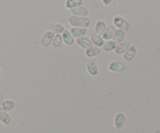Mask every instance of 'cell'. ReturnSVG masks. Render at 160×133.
I'll return each mask as SVG.
<instances>
[{
	"mask_svg": "<svg viewBox=\"0 0 160 133\" xmlns=\"http://www.w3.org/2000/svg\"><path fill=\"white\" fill-rule=\"evenodd\" d=\"M153 133H160V129H156V130H155V132Z\"/></svg>",
	"mask_w": 160,
	"mask_h": 133,
	"instance_id": "obj_26",
	"label": "cell"
},
{
	"mask_svg": "<svg viewBox=\"0 0 160 133\" xmlns=\"http://www.w3.org/2000/svg\"><path fill=\"white\" fill-rule=\"evenodd\" d=\"M2 100H3V95H2V93H0V104H1V103H2Z\"/></svg>",
	"mask_w": 160,
	"mask_h": 133,
	"instance_id": "obj_25",
	"label": "cell"
},
{
	"mask_svg": "<svg viewBox=\"0 0 160 133\" xmlns=\"http://www.w3.org/2000/svg\"><path fill=\"white\" fill-rule=\"evenodd\" d=\"M61 35H62V43L65 44L67 46H72L75 42V39L73 38V37L70 34V31H68V30H65Z\"/></svg>",
	"mask_w": 160,
	"mask_h": 133,
	"instance_id": "obj_11",
	"label": "cell"
},
{
	"mask_svg": "<svg viewBox=\"0 0 160 133\" xmlns=\"http://www.w3.org/2000/svg\"><path fill=\"white\" fill-rule=\"evenodd\" d=\"M90 40L94 46L98 47V48H102V46L103 44H104V42H105V40H103V38L102 36L98 35V34H95V33H93V34H91Z\"/></svg>",
	"mask_w": 160,
	"mask_h": 133,
	"instance_id": "obj_16",
	"label": "cell"
},
{
	"mask_svg": "<svg viewBox=\"0 0 160 133\" xmlns=\"http://www.w3.org/2000/svg\"><path fill=\"white\" fill-rule=\"evenodd\" d=\"M125 37H126V32H124L123 31H121V30L117 29L115 33H114V35L112 37V40L117 44H119L123 41Z\"/></svg>",
	"mask_w": 160,
	"mask_h": 133,
	"instance_id": "obj_18",
	"label": "cell"
},
{
	"mask_svg": "<svg viewBox=\"0 0 160 133\" xmlns=\"http://www.w3.org/2000/svg\"><path fill=\"white\" fill-rule=\"evenodd\" d=\"M65 30V26L61 23H53L49 26L48 31L54 34H62Z\"/></svg>",
	"mask_w": 160,
	"mask_h": 133,
	"instance_id": "obj_19",
	"label": "cell"
},
{
	"mask_svg": "<svg viewBox=\"0 0 160 133\" xmlns=\"http://www.w3.org/2000/svg\"><path fill=\"white\" fill-rule=\"evenodd\" d=\"M86 69L88 74L92 76H96L99 73L98 66L97 65L96 62L95 61L90 60L86 64Z\"/></svg>",
	"mask_w": 160,
	"mask_h": 133,
	"instance_id": "obj_6",
	"label": "cell"
},
{
	"mask_svg": "<svg viewBox=\"0 0 160 133\" xmlns=\"http://www.w3.org/2000/svg\"><path fill=\"white\" fill-rule=\"evenodd\" d=\"M83 3H84V0H66L65 7L70 10L78 6H83Z\"/></svg>",
	"mask_w": 160,
	"mask_h": 133,
	"instance_id": "obj_21",
	"label": "cell"
},
{
	"mask_svg": "<svg viewBox=\"0 0 160 133\" xmlns=\"http://www.w3.org/2000/svg\"><path fill=\"white\" fill-rule=\"evenodd\" d=\"M124 69V64L120 61H112L109 65V70L112 73H121Z\"/></svg>",
	"mask_w": 160,
	"mask_h": 133,
	"instance_id": "obj_7",
	"label": "cell"
},
{
	"mask_svg": "<svg viewBox=\"0 0 160 133\" xmlns=\"http://www.w3.org/2000/svg\"><path fill=\"white\" fill-rule=\"evenodd\" d=\"M112 1L113 0H102V2L104 6H109V5H110L112 2Z\"/></svg>",
	"mask_w": 160,
	"mask_h": 133,
	"instance_id": "obj_24",
	"label": "cell"
},
{
	"mask_svg": "<svg viewBox=\"0 0 160 133\" xmlns=\"http://www.w3.org/2000/svg\"><path fill=\"white\" fill-rule=\"evenodd\" d=\"M55 34L52 33L51 31H47L42 36L40 39V45L43 48H48L49 45H51L52 39L54 37Z\"/></svg>",
	"mask_w": 160,
	"mask_h": 133,
	"instance_id": "obj_4",
	"label": "cell"
},
{
	"mask_svg": "<svg viewBox=\"0 0 160 133\" xmlns=\"http://www.w3.org/2000/svg\"><path fill=\"white\" fill-rule=\"evenodd\" d=\"M127 121V116L123 112H119L116 115L115 118H114L113 125L114 127L117 130H120L123 128V126L126 124Z\"/></svg>",
	"mask_w": 160,
	"mask_h": 133,
	"instance_id": "obj_3",
	"label": "cell"
},
{
	"mask_svg": "<svg viewBox=\"0 0 160 133\" xmlns=\"http://www.w3.org/2000/svg\"><path fill=\"white\" fill-rule=\"evenodd\" d=\"M67 21L72 27H81L88 29L91 24L90 19L88 17H77V16L71 15L67 18Z\"/></svg>",
	"mask_w": 160,
	"mask_h": 133,
	"instance_id": "obj_1",
	"label": "cell"
},
{
	"mask_svg": "<svg viewBox=\"0 0 160 133\" xmlns=\"http://www.w3.org/2000/svg\"><path fill=\"white\" fill-rule=\"evenodd\" d=\"M70 12L71 15L77 16V17H88L89 13V11L87 7L85 6H78V7L74 8V9H70Z\"/></svg>",
	"mask_w": 160,
	"mask_h": 133,
	"instance_id": "obj_9",
	"label": "cell"
},
{
	"mask_svg": "<svg viewBox=\"0 0 160 133\" xmlns=\"http://www.w3.org/2000/svg\"><path fill=\"white\" fill-rule=\"evenodd\" d=\"M70 32L73 37V38H78V37L85 36L88 33V29L81 27H71V29L70 30Z\"/></svg>",
	"mask_w": 160,
	"mask_h": 133,
	"instance_id": "obj_14",
	"label": "cell"
},
{
	"mask_svg": "<svg viewBox=\"0 0 160 133\" xmlns=\"http://www.w3.org/2000/svg\"><path fill=\"white\" fill-rule=\"evenodd\" d=\"M106 22L103 21V20H100L95 23V28H94V31H95V34H98V35L102 36V34H104L105 31H106Z\"/></svg>",
	"mask_w": 160,
	"mask_h": 133,
	"instance_id": "obj_13",
	"label": "cell"
},
{
	"mask_svg": "<svg viewBox=\"0 0 160 133\" xmlns=\"http://www.w3.org/2000/svg\"><path fill=\"white\" fill-rule=\"evenodd\" d=\"M101 48H98V47L92 45V47H90V48L85 50V55L87 58L92 59V58H95L96 56L99 55L101 54Z\"/></svg>",
	"mask_w": 160,
	"mask_h": 133,
	"instance_id": "obj_12",
	"label": "cell"
},
{
	"mask_svg": "<svg viewBox=\"0 0 160 133\" xmlns=\"http://www.w3.org/2000/svg\"><path fill=\"white\" fill-rule=\"evenodd\" d=\"M0 121L5 126H9L11 122V116L7 112L0 111Z\"/></svg>",
	"mask_w": 160,
	"mask_h": 133,
	"instance_id": "obj_22",
	"label": "cell"
},
{
	"mask_svg": "<svg viewBox=\"0 0 160 133\" xmlns=\"http://www.w3.org/2000/svg\"><path fill=\"white\" fill-rule=\"evenodd\" d=\"M62 43V35L61 34H55L54 37L52 39V41L51 45L54 48H58L61 46Z\"/></svg>",
	"mask_w": 160,
	"mask_h": 133,
	"instance_id": "obj_23",
	"label": "cell"
},
{
	"mask_svg": "<svg viewBox=\"0 0 160 133\" xmlns=\"http://www.w3.org/2000/svg\"><path fill=\"white\" fill-rule=\"evenodd\" d=\"M137 47L134 45H130L129 48L126 51V52L123 55V59L125 62H131L137 55Z\"/></svg>",
	"mask_w": 160,
	"mask_h": 133,
	"instance_id": "obj_5",
	"label": "cell"
},
{
	"mask_svg": "<svg viewBox=\"0 0 160 133\" xmlns=\"http://www.w3.org/2000/svg\"><path fill=\"white\" fill-rule=\"evenodd\" d=\"M16 107L15 102L12 100H5V101H2L0 104V111H3V112H11Z\"/></svg>",
	"mask_w": 160,
	"mask_h": 133,
	"instance_id": "obj_10",
	"label": "cell"
},
{
	"mask_svg": "<svg viewBox=\"0 0 160 133\" xmlns=\"http://www.w3.org/2000/svg\"><path fill=\"white\" fill-rule=\"evenodd\" d=\"M117 44L116 42H114L112 40H106L103 44V45L102 46L101 49L102 51H104L106 52H109V51H114L116 48Z\"/></svg>",
	"mask_w": 160,
	"mask_h": 133,
	"instance_id": "obj_20",
	"label": "cell"
},
{
	"mask_svg": "<svg viewBox=\"0 0 160 133\" xmlns=\"http://www.w3.org/2000/svg\"><path fill=\"white\" fill-rule=\"evenodd\" d=\"M2 75V71H1V69H0V76H1Z\"/></svg>",
	"mask_w": 160,
	"mask_h": 133,
	"instance_id": "obj_27",
	"label": "cell"
},
{
	"mask_svg": "<svg viewBox=\"0 0 160 133\" xmlns=\"http://www.w3.org/2000/svg\"><path fill=\"white\" fill-rule=\"evenodd\" d=\"M112 23H113L115 27H117L119 30H121V31H123L124 32H126L130 29V24L128 20L120 15H116L112 18Z\"/></svg>",
	"mask_w": 160,
	"mask_h": 133,
	"instance_id": "obj_2",
	"label": "cell"
},
{
	"mask_svg": "<svg viewBox=\"0 0 160 133\" xmlns=\"http://www.w3.org/2000/svg\"><path fill=\"white\" fill-rule=\"evenodd\" d=\"M116 30H117V28H116L114 26H107L106 29V31H105L104 34H103L102 36L103 38V40H104L105 41H106V40H112Z\"/></svg>",
	"mask_w": 160,
	"mask_h": 133,
	"instance_id": "obj_17",
	"label": "cell"
},
{
	"mask_svg": "<svg viewBox=\"0 0 160 133\" xmlns=\"http://www.w3.org/2000/svg\"><path fill=\"white\" fill-rule=\"evenodd\" d=\"M130 47V43L128 41H124L123 40L121 43L117 44V46H116L115 50H114V52L117 55H123L126 52L127 50Z\"/></svg>",
	"mask_w": 160,
	"mask_h": 133,
	"instance_id": "obj_15",
	"label": "cell"
},
{
	"mask_svg": "<svg viewBox=\"0 0 160 133\" xmlns=\"http://www.w3.org/2000/svg\"><path fill=\"white\" fill-rule=\"evenodd\" d=\"M76 43L80 48H83V49L86 50L88 48H89L90 47H92V43L91 41L90 38L87 37L86 36H84V37H78V38L76 39Z\"/></svg>",
	"mask_w": 160,
	"mask_h": 133,
	"instance_id": "obj_8",
	"label": "cell"
}]
</instances>
